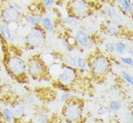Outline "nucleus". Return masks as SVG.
Wrapping results in <instances>:
<instances>
[{"mask_svg": "<svg viewBox=\"0 0 133 123\" xmlns=\"http://www.w3.org/2000/svg\"><path fill=\"white\" fill-rule=\"evenodd\" d=\"M62 116L68 123H79L84 114V102L82 99L71 97L63 104Z\"/></svg>", "mask_w": 133, "mask_h": 123, "instance_id": "obj_1", "label": "nucleus"}, {"mask_svg": "<svg viewBox=\"0 0 133 123\" xmlns=\"http://www.w3.org/2000/svg\"><path fill=\"white\" fill-rule=\"evenodd\" d=\"M87 58V65L94 76L103 77L110 71L111 61L108 56L103 54H94Z\"/></svg>", "mask_w": 133, "mask_h": 123, "instance_id": "obj_2", "label": "nucleus"}, {"mask_svg": "<svg viewBox=\"0 0 133 123\" xmlns=\"http://www.w3.org/2000/svg\"><path fill=\"white\" fill-rule=\"evenodd\" d=\"M25 63L26 72L34 80L43 79L49 74V69L39 55L31 56Z\"/></svg>", "mask_w": 133, "mask_h": 123, "instance_id": "obj_3", "label": "nucleus"}, {"mask_svg": "<svg viewBox=\"0 0 133 123\" xmlns=\"http://www.w3.org/2000/svg\"><path fill=\"white\" fill-rule=\"evenodd\" d=\"M6 67L11 75L18 80H24L26 76V63L20 56L8 55L5 62Z\"/></svg>", "mask_w": 133, "mask_h": 123, "instance_id": "obj_4", "label": "nucleus"}, {"mask_svg": "<svg viewBox=\"0 0 133 123\" xmlns=\"http://www.w3.org/2000/svg\"><path fill=\"white\" fill-rule=\"evenodd\" d=\"M79 76V71L76 68H73L71 66L63 64L61 72L58 74L57 78V83L63 90H68L69 87H72Z\"/></svg>", "mask_w": 133, "mask_h": 123, "instance_id": "obj_5", "label": "nucleus"}, {"mask_svg": "<svg viewBox=\"0 0 133 123\" xmlns=\"http://www.w3.org/2000/svg\"><path fill=\"white\" fill-rule=\"evenodd\" d=\"M47 33L41 25L31 27L25 37V45L29 50H34L42 46L46 39Z\"/></svg>", "mask_w": 133, "mask_h": 123, "instance_id": "obj_6", "label": "nucleus"}, {"mask_svg": "<svg viewBox=\"0 0 133 123\" xmlns=\"http://www.w3.org/2000/svg\"><path fill=\"white\" fill-rule=\"evenodd\" d=\"M92 10L91 2L84 0L71 1L68 4V15H72L77 19L88 16Z\"/></svg>", "mask_w": 133, "mask_h": 123, "instance_id": "obj_7", "label": "nucleus"}, {"mask_svg": "<svg viewBox=\"0 0 133 123\" xmlns=\"http://www.w3.org/2000/svg\"><path fill=\"white\" fill-rule=\"evenodd\" d=\"M22 17L21 12L18 10L12 4H1L0 18L3 23L10 25L19 21Z\"/></svg>", "mask_w": 133, "mask_h": 123, "instance_id": "obj_8", "label": "nucleus"}, {"mask_svg": "<svg viewBox=\"0 0 133 123\" xmlns=\"http://www.w3.org/2000/svg\"><path fill=\"white\" fill-rule=\"evenodd\" d=\"M102 28L104 32L109 36H117L122 33L123 26L119 22L107 19L103 22Z\"/></svg>", "mask_w": 133, "mask_h": 123, "instance_id": "obj_9", "label": "nucleus"}, {"mask_svg": "<svg viewBox=\"0 0 133 123\" xmlns=\"http://www.w3.org/2000/svg\"><path fill=\"white\" fill-rule=\"evenodd\" d=\"M75 40L76 45L82 49L88 48L91 45L92 40L90 36L83 30H78L75 33Z\"/></svg>", "mask_w": 133, "mask_h": 123, "instance_id": "obj_10", "label": "nucleus"}, {"mask_svg": "<svg viewBox=\"0 0 133 123\" xmlns=\"http://www.w3.org/2000/svg\"><path fill=\"white\" fill-rule=\"evenodd\" d=\"M26 105V103L23 101H15L13 103H11L10 109L14 113L15 117H21L25 115Z\"/></svg>", "mask_w": 133, "mask_h": 123, "instance_id": "obj_11", "label": "nucleus"}, {"mask_svg": "<svg viewBox=\"0 0 133 123\" xmlns=\"http://www.w3.org/2000/svg\"><path fill=\"white\" fill-rule=\"evenodd\" d=\"M104 13L109 20L115 21L119 22V23H121L122 21V15H120L118 11L112 6H108V7H105Z\"/></svg>", "mask_w": 133, "mask_h": 123, "instance_id": "obj_12", "label": "nucleus"}, {"mask_svg": "<svg viewBox=\"0 0 133 123\" xmlns=\"http://www.w3.org/2000/svg\"><path fill=\"white\" fill-rule=\"evenodd\" d=\"M119 5V11L120 10L123 14H132V4L128 0H119L116 2Z\"/></svg>", "mask_w": 133, "mask_h": 123, "instance_id": "obj_13", "label": "nucleus"}, {"mask_svg": "<svg viewBox=\"0 0 133 123\" xmlns=\"http://www.w3.org/2000/svg\"><path fill=\"white\" fill-rule=\"evenodd\" d=\"M43 15L40 14H31L28 15L25 17V21L29 23V25L32 27H36L41 25V23L43 18Z\"/></svg>", "mask_w": 133, "mask_h": 123, "instance_id": "obj_14", "label": "nucleus"}, {"mask_svg": "<svg viewBox=\"0 0 133 123\" xmlns=\"http://www.w3.org/2000/svg\"><path fill=\"white\" fill-rule=\"evenodd\" d=\"M41 26L47 34L52 33L55 29V25L50 17L44 16L41 23Z\"/></svg>", "mask_w": 133, "mask_h": 123, "instance_id": "obj_15", "label": "nucleus"}, {"mask_svg": "<svg viewBox=\"0 0 133 123\" xmlns=\"http://www.w3.org/2000/svg\"><path fill=\"white\" fill-rule=\"evenodd\" d=\"M0 35L2 38L7 41H10L12 39V34L10 26L5 23L0 24Z\"/></svg>", "mask_w": 133, "mask_h": 123, "instance_id": "obj_16", "label": "nucleus"}, {"mask_svg": "<svg viewBox=\"0 0 133 123\" xmlns=\"http://www.w3.org/2000/svg\"><path fill=\"white\" fill-rule=\"evenodd\" d=\"M2 114L4 117V120L6 123H12L15 119L14 113L10 108L5 107L2 110Z\"/></svg>", "mask_w": 133, "mask_h": 123, "instance_id": "obj_17", "label": "nucleus"}, {"mask_svg": "<svg viewBox=\"0 0 133 123\" xmlns=\"http://www.w3.org/2000/svg\"><path fill=\"white\" fill-rule=\"evenodd\" d=\"M62 60L65 65L73 68H76V58L71 53H65L63 55Z\"/></svg>", "mask_w": 133, "mask_h": 123, "instance_id": "obj_18", "label": "nucleus"}, {"mask_svg": "<svg viewBox=\"0 0 133 123\" xmlns=\"http://www.w3.org/2000/svg\"><path fill=\"white\" fill-rule=\"evenodd\" d=\"M62 22L64 25L71 28H76L79 25V19L72 15H68L62 20Z\"/></svg>", "mask_w": 133, "mask_h": 123, "instance_id": "obj_19", "label": "nucleus"}, {"mask_svg": "<svg viewBox=\"0 0 133 123\" xmlns=\"http://www.w3.org/2000/svg\"><path fill=\"white\" fill-rule=\"evenodd\" d=\"M115 44V52L117 54L120 55L121 56H124L127 52V44L124 43L122 41H118L116 42Z\"/></svg>", "mask_w": 133, "mask_h": 123, "instance_id": "obj_20", "label": "nucleus"}, {"mask_svg": "<svg viewBox=\"0 0 133 123\" xmlns=\"http://www.w3.org/2000/svg\"><path fill=\"white\" fill-rule=\"evenodd\" d=\"M38 101H39L38 96L33 93H29L25 95V102L26 103V104L28 103L30 105L35 106L38 103Z\"/></svg>", "mask_w": 133, "mask_h": 123, "instance_id": "obj_21", "label": "nucleus"}, {"mask_svg": "<svg viewBox=\"0 0 133 123\" xmlns=\"http://www.w3.org/2000/svg\"><path fill=\"white\" fill-rule=\"evenodd\" d=\"M88 67L87 61L86 58H83L82 56H78L76 58V69L78 70H85Z\"/></svg>", "mask_w": 133, "mask_h": 123, "instance_id": "obj_22", "label": "nucleus"}, {"mask_svg": "<svg viewBox=\"0 0 133 123\" xmlns=\"http://www.w3.org/2000/svg\"><path fill=\"white\" fill-rule=\"evenodd\" d=\"M108 109L110 110V112H117L122 109V103L116 100H114L110 101L108 103Z\"/></svg>", "mask_w": 133, "mask_h": 123, "instance_id": "obj_23", "label": "nucleus"}, {"mask_svg": "<svg viewBox=\"0 0 133 123\" xmlns=\"http://www.w3.org/2000/svg\"><path fill=\"white\" fill-rule=\"evenodd\" d=\"M50 120V117L48 116L47 114H45V113L37 114L36 119H35L36 123H47Z\"/></svg>", "mask_w": 133, "mask_h": 123, "instance_id": "obj_24", "label": "nucleus"}, {"mask_svg": "<svg viewBox=\"0 0 133 123\" xmlns=\"http://www.w3.org/2000/svg\"><path fill=\"white\" fill-rule=\"evenodd\" d=\"M121 76L123 78V80H124L128 84H130V85H133V77L130 74V73H128L126 70H122L120 72Z\"/></svg>", "mask_w": 133, "mask_h": 123, "instance_id": "obj_25", "label": "nucleus"}, {"mask_svg": "<svg viewBox=\"0 0 133 123\" xmlns=\"http://www.w3.org/2000/svg\"><path fill=\"white\" fill-rule=\"evenodd\" d=\"M119 61L120 62L124 64V65L132 67L133 66V60L132 57H127V56H119Z\"/></svg>", "mask_w": 133, "mask_h": 123, "instance_id": "obj_26", "label": "nucleus"}, {"mask_svg": "<svg viewBox=\"0 0 133 123\" xmlns=\"http://www.w3.org/2000/svg\"><path fill=\"white\" fill-rule=\"evenodd\" d=\"M109 112H110V110L108 109V106H101V107H99L97 110V115H99V116H103Z\"/></svg>", "mask_w": 133, "mask_h": 123, "instance_id": "obj_27", "label": "nucleus"}, {"mask_svg": "<svg viewBox=\"0 0 133 123\" xmlns=\"http://www.w3.org/2000/svg\"><path fill=\"white\" fill-rule=\"evenodd\" d=\"M105 49L109 53H114L115 52V44L114 42H108L105 44Z\"/></svg>", "mask_w": 133, "mask_h": 123, "instance_id": "obj_28", "label": "nucleus"}, {"mask_svg": "<svg viewBox=\"0 0 133 123\" xmlns=\"http://www.w3.org/2000/svg\"><path fill=\"white\" fill-rule=\"evenodd\" d=\"M55 3H56V1L55 0H44L42 2V6L46 8H51L54 6Z\"/></svg>", "mask_w": 133, "mask_h": 123, "instance_id": "obj_29", "label": "nucleus"}, {"mask_svg": "<svg viewBox=\"0 0 133 123\" xmlns=\"http://www.w3.org/2000/svg\"><path fill=\"white\" fill-rule=\"evenodd\" d=\"M71 98V95H70V93H69L68 92H65V93H63L61 95L60 101H61V103H63L64 104L65 102L68 101V100Z\"/></svg>", "mask_w": 133, "mask_h": 123, "instance_id": "obj_30", "label": "nucleus"}, {"mask_svg": "<svg viewBox=\"0 0 133 123\" xmlns=\"http://www.w3.org/2000/svg\"><path fill=\"white\" fill-rule=\"evenodd\" d=\"M127 54H129L131 56H132L133 53H132V48H128L127 49Z\"/></svg>", "mask_w": 133, "mask_h": 123, "instance_id": "obj_31", "label": "nucleus"}, {"mask_svg": "<svg viewBox=\"0 0 133 123\" xmlns=\"http://www.w3.org/2000/svg\"><path fill=\"white\" fill-rule=\"evenodd\" d=\"M124 123H132V120H127L124 122Z\"/></svg>", "mask_w": 133, "mask_h": 123, "instance_id": "obj_32", "label": "nucleus"}, {"mask_svg": "<svg viewBox=\"0 0 133 123\" xmlns=\"http://www.w3.org/2000/svg\"><path fill=\"white\" fill-rule=\"evenodd\" d=\"M47 123H53V122H52L51 120H50V121H49V122H47Z\"/></svg>", "mask_w": 133, "mask_h": 123, "instance_id": "obj_33", "label": "nucleus"}, {"mask_svg": "<svg viewBox=\"0 0 133 123\" xmlns=\"http://www.w3.org/2000/svg\"><path fill=\"white\" fill-rule=\"evenodd\" d=\"M0 15H1V4H0Z\"/></svg>", "mask_w": 133, "mask_h": 123, "instance_id": "obj_34", "label": "nucleus"}, {"mask_svg": "<svg viewBox=\"0 0 133 123\" xmlns=\"http://www.w3.org/2000/svg\"><path fill=\"white\" fill-rule=\"evenodd\" d=\"M2 39V36H1V35H0V40Z\"/></svg>", "mask_w": 133, "mask_h": 123, "instance_id": "obj_35", "label": "nucleus"}, {"mask_svg": "<svg viewBox=\"0 0 133 123\" xmlns=\"http://www.w3.org/2000/svg\"><path fill=\"white\" fill-rule=\"evenodd\" d=\"M105 123H111V122H105Z\"/></svg>", "mask_w": 133, "mask_h": 123, "instance_id": "obj_36", "label": "nucleus"}]
</instances>
